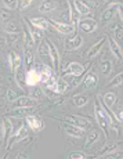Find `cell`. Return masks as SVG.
Masks as SVG:
<instances>
[{"label":"cell","instance_id":"cell-30","mask_svg":"<svg viewBox=\"0 0 123 159\" xmlns=\"http://www.w3.org/2000/svg\"><path fill=\"white\" fill-rule=\"evenodd\" d=\"M53 90H55L57 93H60V94H64V93H66V91L69 90V84L66 83V82L62 78L57 79V82H55V86L53 87Z\"/></svg>","mask_w":123,"mask_h":159},{"label":"cell","instance_id":"cell-15","mask_svg":"<svg viewBox=\"0 0 123 159\" xmlns=\"http://www.w3.org/2000/svg\"><path fill=\"white\" fill-rule=\"evenodd\" d=\"M48 48H50V60H51V66L55 71H60V53H58V48L55 47V44L51 40L47 39Z\"/></svg>","mask_w":123,"mask_h":159},{"label":"cell","instance_id":"cell-10","mask_svg":"<svg viewBox=\"0 0 123 159\" xmlns=\"http://www.w3.org/2000/svg\"><path fill=\"white\" fill-rule=\"evenodd\" d=\"M62 129H64V131H65L66 134H68V136L76 137V139H80V137L84 136V129L76 126V125L68 123V122H62Z\"/></svg>","mask_w":123,"mask_h":159},{"label":"cell","instance_id":"cell-6","mask_svg":"<svg viewBox=\"0 0 123 159\" xmlns=\"http://www.w3.org/2000/svg\"><path fill=\"white\" fill-rule=\"evenodd\" d=\"M24 119H25L28 127H29L30 130H33L35 133H39V131H42L43 129H44V122H43L39 116L29 114V115H26Z\"/></svg>","mask_w":123,"mask_h":159},{"label":"cell","instance_id":"cell-40","mask_svg":"<svg viewBox=\"0 0 123 159\" xmlns=\"http://www.w3.org/2000/svg\"><path fill=\"white\" fill-rule=\"evenodd\" d=\"M68 157H69L71 159H84V158H87V155H86L84 152L75 151V152H69Z\"/></svg>","mask_w":123,"mask_h":159},{"label":"cell","instance_id":"cell-13","mask_svg":"<svg viewBox=\"0 0 123 159\" xmlns=\"http://www.w3.org/2000/svg\"><path fill=\"white\" fill-rule=\"evenodd\" d=\"M107 42H108V44H109V48H111V51H112V54L115 56L116 60H119V61H122L123 60V50H122V46L116 42V39H113L111 35L107 36Z\"/></svg>","mask_w":123,"mask_h":159},{"label":"cell","instance_id":"cell-17","mask_svg":"<svg viewBox=\"0 0 123 159\" xmlns=\"http://www.w3.org/2000/svg\"><path fill=\"white\" fill-rule=\"evenodd\" d=\"M100 137H101L100 130H97V129H91V130L87 133V136H86L84 148H86V149H90L91 147H94V145H96L97 143H98Z\"/></svg>","mask_w":123,"mask_h":159},{"label":"cell","instance_id":"cell-49","mask_svg":"<svg viewBox=\"0 0 123 159\" xmlns=\"http://www.w3.org/2000/svg\"><path fill=\"white\" fill-rule=\"evenodd\" d=\"M118 14L121 17V21L123 24V4H118Z\"/></svg>","mask_w":123,"mask_h":159},{"label":"cell","instance_id":"cell-23","mask_svg":"<svg viewBox=\"0 0 123 159\" xmlns=\"http://www.w3.org/2000/svg\"><path fill=\"white\" fill-rule=\"evenodd\" d=\"M73 8L78 11L80 17H86V15L91 13V8L89 6H86L82 0H73Z\"/></svg>","mask_w":123,"mask_h":159},{"label":"cell","instance_id":"cell-47","mask_svg":"<svg viewBox=\"0 0 123 159\" xmlns=\"http://www.w3.org/2000/svg\"><path fill=\"white\" fill-rule=\"evenodd\" d=\"M15 158H29V152L28 151H21L15 155Z\"/></svg>","mask_w":123,"mask_h":159},{"label":"cell","instance_id":"cell-52","mask_svg":"<svg viewBox=\"0 0 123 159\" xmlns=\"http://www.w3.org/2000/svg\"><path fill=\"white\" fill-rule=\"evenodd\" d=\"M0 108H2V107H0Z\"/></svg>","mask_w":123,"mask_h":159},{"label":"cell","instance_id":"cell-12","mask_svg":"<svg viewBox=\"0 0 123 159\" xmlns=\"http://www.w3.org/2000/svg\"><path fill=\"white\" fill-rule=\"evenodd\" d=\"M25 78H26V86L28 87H35L40 83V72H39L36 68L28 69Z\"/></svg>","mask_w":123,"mask_h":159},{"label":"cell","instance_id":"cell-43","mask_svg":"<svg viewBox=\"0 0 123 159\" xmlns=\"http://www.w3.org/2000/svg\"><path fill=\"white\" fill-rule=\"evenodd\" d=\"M35 2V0H21V4H20V7L22 8V10H25V8L29 7L32 3Z\"/></svg>","mask_w":123,"mask_h":159},{"label":"cell","instance_id":"cell-31","mask_svg":"<svg viewBox=\"0 0 123 159\" xmlns=\"http://www.w3.org/2000/svg\"><path fill=\"white\" fill-rule=\"evenodd\" d=\"M14 76H15V82H17V84L20 86V89L21 90H25L28 86H26V78H25V75H24V72L21 71V69H18V71L14 73Z\"/></svg>","mask_w":123,"mask_h":159},{"label":"cell","instance_id":"cell-18","mask_svg":"<svg viewBox=\"0 0 123 159\" xmlns=\"http://www.w3.org/2000/svg\"><path fill=\"white\" fill-rule=\"evenodd\" d=\"M116 14H118V4L108 6L107 10L102 13V15H101V22H102V25H107L108 22H111Z\"/></svg>","mask_w":123,"mask_h":159},{"label":"cell","instance_id":"cell-1","mask_svg":"<svg viewBox=\"0 0 123 159\" xmlns=\"http://www.w3.org/2000/svg\"><path fill=\"white\" fill-rule=\"evenodd\" d=\"M94 116H96V122L98 123V126L102 129L104 137L105 140L108 139V115H107V109L104 105L101 96H97L94 100Z\"/></svg>","mask_w":123,"mask_h":159},{"label":"cell","instance_id":"cell-51","mask_svg":"<svg viewBox=\"0 0 123 159\" xmlns=\"http://www.w3.org/2000/svg\"><path fill=\"white\" fill-rule=\"evenodd\" d=\"M2 91H3V86H0V93H2Z\"/></svg>","mask_w":123,"mask_h":159},{"label":"cell","instance_id":"cell-28","mask_svg":"<svg viewBox=\"0 0 123 159\" xmlns=\"http://www.w3.org/2000/svg\"><path fill=\"white\" fill-rule=\"evenodd\" d=\"M119 147V143H111V144H105V147H102V148L100 149V152H98L97 158H101V157H107V155L112 154L113 151H116Z\"/></svg>","mask_w":123,"mask_h":159},{"label":"cell","instance_id":"cell-16","mask_svg":"<svg viewBox=\"0 0 123 159\" xmlns=\"http://www.w3.org/2000/svg\"><path fill=\"white\" fill-rule=\"evenodd\" d=\"M82 84L86 89H89V90H93V89H96L97 84H98V76H97V73H94L93 71H89L84 75V78H83Z\"/></svg>","mask_w":123,"mask_h":159},{"label":"cell","instance_id":"cell-41","mask_svg":"<svg viewBox=\"0 0 123 159\" xmlns=\"http://www.w3.org/2000/svg\"><path fill=\"white\" fill-rule=\"evenodd\" d=\"M11 18V13L8 10H0V21H3V22H6V21H8Z\"/></svg>","mask_w":123,"mask_h":159},{"label":"cell","instance_id":"cell-50","mask_svg":"<svg viewBox=\"0 0 123 159\" xmlns=\"http://www.w3.org/2000/svg\"><path fill=\"white\" fill-rule=\"evenodd\" d=\"M83 3H84L86 6H89V7H94V6H96V2H93V0H82Z\"/></svg>","mask_w":123,"mask_h":159},{"label":"cell","instance_id":"cell-5","mask_svg":"<svg viewBox=\"0 0 123 159\" xmlns=\"http://www.w3.org/2000/svg\"><path fill=\"white\" fill-rule=\"evenodd\" d=\"M104 105H105V104H104ZM105 109H107V115H108V125H109L111 130H112L116 136H121L122 134V122L119 120L116 114H113V111L111 108L105 107Z\"/></svg>","mask_w":123,"mask_h":159},{"label":"cell","instance_id":"cell-33","mask_svg":"<svg viewBox=\"0 0 123 159\" xmlns=\"http://www.w3.org/2000/svg\"><path fill=\"white\" fill-rule=\"evenodd\" d=\"M26 22H28V20H26ZM28 25H29L30 32H32V36H33V39H35L36 43L42 42V36H43V35H42V29L38 28V26H35V25H32L30 22H28Z\"/></svg>","mask_w":123,"mask_h":159},{"label":"cell","instance_id":"cell-26","mask_svg":"<svg viewBox=\"0 0 123 159\" xmlns=\"http://www.w3.org/2000/svg\"><path fill=\"white\" fill-rule=\"evenodd\" d=\"M116 101H118V96H116V93H113V91H107L102 97V102L105 104V107H108L111 109L113 108Z\"/></svg>","mask_w":123,"mask_h":159},{"label":"cell","instance_id":"cell-32","mask_svg":"<svg viewBox=\"0 0 123 159\" xmlns=\"http://www.w3.org/2000/svg\"><path fill=\"white\" fill-rule=\"evenodd\" d=\"M72 102H73V105L80 108V107H84L89 102V97L86 94H76V96L72 97Z\"/></svg>","mask_w":123,"mask_h":159},{"label":"cell","instance_id":"cell-27","mask_svg":"<svg viewBox=\"0 0 123 159\" xmlns=\"http://www.w3.org/2000/svg\"><path fill=\"white\" fill-rule=\"evenodd\" d=\"M28 22H30L32 25H35V26H38V28H40L42 30L48 29V26H50V22H48L46 18H42V17L29 18V20H28Z\"/></svg>","mask_w":123,"mask_h":159},{"label":"cell","instance_id":"cell-20","mask_svg":"<svg viewBox=\"0 0 123 159\" xmlns=\"http://www.w3.org/2000/svg\"><path fill=\"white\" fill-rule=\"evenodd\" d=\"M8 65H10L11 72H17L18 69H21V65H22V58L18 56L17 53H10L8 54Z\"/></svg>","mask_w":123,"mask_h":159},{"label":"cell","instance_id":"cell-48","mask_svg":"<svg viewBox=\"0 0 123 159\" xmlns=\"http://www.w3.org/2000/svg\"><path fill=\"white\" fill-rule=\"evenodd\" d=\"M116 116H118V119L123 123V107H121V108L118 109V112H116Z\"/></svg>","mask_w":123,"mask_h":159},{"label":"cell","instance_id":"cell-25","mask_svg":"<svg viewBox=\"0 0 123 159\" xmlns=\"http://www.w3.org/2000/svg\"><path fill=\"white\" fill-rule=\"evenodd\" d=\"M55 8H58L57 0H44V2L39 6V11H42V13H51Z\"/></svg>","mask_w":123,"mask_h":159},{"label":"cell","instance_id":"cell-9","mask_svg":"<svg viewBox=\"0 0 123 159\" xmlns=\"http://www.w3.org/2000/svg\"><path fill=\"white\" fill-rule=\"evenodd\" d=\"M78 26L83 33H93L97 29L98 25H97V21L93 20V18H83V20L78 22Z\"/></svg>","mask_w":123,"mask_h":159},{"label":"cell","instance_id":"cell-46","mask_svg":"<svg viewBox=\"0 0 123 159\" xmlns=\"http://www.w3.org/2000/svg\"><path fill=\"white\" fill-rule=\"evenodd\" d=\"M6 139V130H4V125L0 122V141H3V140Z\"/></svg>","mask_w":123,"mask_h":159},{"label":"cell","instance_id":"cell-3","mask_svg":"<svg viewBox=\"0 0 123 159\" xmlns=\"http://www.w3.org/2000/svg\"><path fill=\"white\" fill-rule=\"evenodd\" d=\"M89 66H90V62L84 64V65H80L79 62H69L65 68L61 69V75L62 73H72L75 76H84L89 71Z\"/></svg>","mask_w":123,"mask_h":159},{"label":"cell","instance_id":"cell-45","mask_svg":"<svg viewBox=\"0 0 123 159\" xmlns=\"http://www.w3.org/2000/svg\"><path fill=\"white\" fill-rule=\"evenodd\" d=\"M104 4L111 6V4H123V0H104Z\"/></svg>","mask_w":123,"mask_h":159},{"label":"cell","instance_id":"cell-24","mask_svg":"<svg viewBox=\"0 0 123 159\" xmlns=\"http://www.w3.org/2000/svg\"><path fill=\"white\" fill-rule=\"evenodd\" d=\"M24 64L28 69H30L33 65H35V54H33L32 48L25 47L24 48Z\"/></svg>","mask_w":123,"mask_h":159},{"label":"cell","instance_id":"cell-11","mask_svg":"<svg viewBox=\"0 0 123 159\" xmlns=\"http://www.w3.org/2000/svg\"><path fill=\"white\" fill-rule=\"evenodd\" d=\"M38 56L40 57V60L46 65H48V62H51L50 60V48H48V43H47V39L42 40L38 46Z\"/></svg>","mask_w":123,"mask_h":159},{"label":"cell","instance_id":"cell-29","mask_svg":"<svg viewBox=\"0 0 123 159\" xmlns=\"http://www.w3.org/2000/svg\"><path fill=\"white\" fill-rule=\"evenodd\" d=\"M112 68H113V64L111 60H102L100 64V69H101V73H102L104 76H109L111 72H112Z\"/></svg>","mask_w":123,"mask_h":159},{"label":"cell","instance_id":"cell-42","mask_svg":"<svg viewBox=\"0 0 123 159\" xmlns=\"http://www.w3.org/2000/svg\"><path fill=\"white\" fill-rule=\"evenodd\" d=\"M107 158H109V159H123V151H113L112 154L107 155Z\"/></svg>","mask_w":123,"mask_h":159},{"label":"cell","instance_id":"cell-44","mask_svg":"<svg viewBox=\"0 0 123 159\" xmlns=\"http://www.w3.org/2000/svg\"><path fill=\"white\" fill-rule=\"evenodd\" d=\"M7 35H8V43L17 42L18 38H20V33H7Z\"/></svg>","mask_w":123,"mask_h":159},{"label":"cell","instance_id":"cell-2","mask_svg":"<svg viewBox=\"0 0 123 159\" xmlns=\"http://www.w3.org/2000/svg\"><path fill=\"white\" fill-rule=\"evenodd\" d=\"M29 137V129L25 126V125H22V126L20 127L17 131H14L13 134H11V137L7 140V145H6V149H11V147L14 144H17V143L22 141V140H25Z\"/></svg>","mask_w":123,"mask_h":159},{"label":"cell","instance_id":"cell-4","mask_svg":"<svg viewBox=\"0 0 123 159\" xmlns=\"http://www.w3.org/2000/svg\"><path fill=\"white\" fill-rule=\"evenodd\" d=\"M64 120L68 123L76 125V126L82 127V129H89L91 127V119L89 116H82V115H68L64 118Z\"/></svg>","mask_w":123,"mask_h":159},{"label":"cell","instance_id":"cell-38","mask_svg":"<svg viewBox=\"0 0 123 159\" xmlns=\"http://www.w3.org/2000/svg\"><path fill=\"white\" fill-rule=\"evenodd\" d=\"M115 39L119 44H123V26H116L115 28Z\"/></svg>","mask_w":123,"mask_h":159},{"label":"cell","instance_id":"cell-14","mask_svg":"<svg viewBox=\"0 0 123 159\" xmlns=\"http://www.w3.org/2000/svg\"><path fill=\"white\" fill-rule=\"evenodd\" d=\"M83 44V38L80 35H73L72 38L66 39L65 43H64V47H65V50L68 51H73V50H78V48H80Z\"/></svg>","mask_w":123,"mask_h":159},{"label":"cell","instance_id":"cell-39","mask_svg":"<svg viewBox=\"0 0 123 159\" xmlns=\"http://www.w3.org/2000/svg\"><path fill=\"white\" fill-rule=\"evenodd\" d=\"M6 98H7L8 102H14L15 100L18 98V96H17V93H15L13 89H8V90H7V94H6Z\"/></svg>","mask_w":123,"mask_h":159},{"label":"cell","instance_id":"cell-7","mask_svg":"<svg viewBox=\"0 0 123 159\" xmlns=\"http://www.w3.org/2000/svg\"><path fill=\"white\" fill-rule=\"evenodd\" d=\"M48 22H50V25L54 26V29H57L62 35H73L76 30V26L73 24H64L61 21H55V20H48Z\"/></svg>","mask_w":123,"mask_h":159},{"label":"cell","instance_id":"cell-8","mask_svg":"<svg viewBox=\"0 0 123 159\" xmlns=\"http://www.w3.org/2000/svg\"><path fill=\"white\" fill-rule=\"evenodd\" d=\"M13 104L15 108H35L36 104H38V100L32 98L30 96H21Z\"/></svg>","mask_w":123,"mask_h":159},{"label":"cell","instance_id":"cell-37","mask_svg":"<svg viewBox=\"0 0 123 159\" xmlns=\"http://www.w3.org/2000/svg\"><path fill=\"white\" fill-rule=\"evenodd\" d=\"M43 96H44V91H43V89L40 87H36L32 90V93H30V97L35 100H38V101H40V100L43 98Z\"/></svg>","mask_w":123,"mask_h":159},{"label":"cell","instance_id":"cell-19","mask_svg":"<svg viewBox=\"0 0 123 159\" xmlns=\"http://www.w3.org/2000/svg\"><path fill=\"white\" fill-rule=\"evenodd\" d=\"M22 30H24V42H25V47L32 48L33 46L36 44V42H35V39H33V36H32V32H30V28H29V25H28L26 20H24Z\"/></svg>","mask_w":123,"mask_h":159},{"label":"cell","instance_id":"cell-22","mask_svg":"<svg viewBox=\"0 0 123 159\" xmlns=\"http://www.w3.org/2000/svg\"><path fill=\"white\" fill-rule=\"evenodd\" d=\"M39 72H40V83L42 84L47 83L50 79L54 78V72H53V69L50 68V65H46V64H44Z\"/></svg>","mask_w":123,"mask_h":159},{"label":"cell","instance_id":"cell-21","mask_svg":"<svg viewBox=\"0 0 123 159\" xmlns=\"http://www.w3.org/2000/svg\"><path fill=\"white\" fill-rule=\"evenodd\" d=\"M105 39H107V38H101V39H98L96 43H94V44L87 50V53H86V57H87V58H93V57H96L97 54L101 51V48H102Z\"/></svg>","mask_w":123,"mask_h":159},{"label":"cell","instance_id":"cell-34","mask_svg":"<svg viewBox=\"0 0 123 159\" xmlns=\"http://www.w3.org/2000/svg\"><path fill=\"white\" fill-rule=\"evenodd\" d=\"M4 32L6 33H20V26L15 21H8L4 25Z\"/></svg>","mask_w":123,"mask_h":159},{"label":"cell","instance_id":"cell-35","mask_svg":"<svg viewBox=\"0 0 123 159\" xmlns=\"http://www.w3.org/2000/svg\"><path fill=\"white\" fill-rule=\"evenodd\" d=\"M122 83H123V72L118 73V75H116L115 78H113V79L109 82L108 84H107V89H115V87L121 86Z\"/></svg>","mask_w":123,"mask_h":159},{"label":"cell","instance_id":"cell-36","mask_svg":"<svg viewBox=\"0 0 123 159\" xmlns=\"http://www.w3.org/2000/svg\"><path fill=\"white\" fill-rule=\"evenodd\" d=\"M3 4L6 6L7 10H15L20 7V2L18 0H3Z\"/></svg>","mask_w":123,"mask_h":159}]
</instances>
